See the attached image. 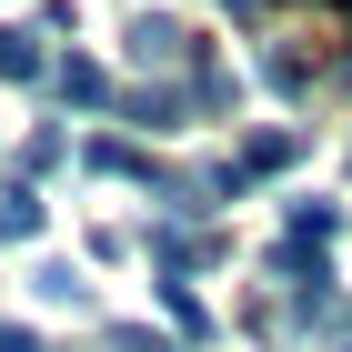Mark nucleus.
Listing matches in <instances>:
<instances>
[{"mask_svg":"<svg viewBox=\"0 0 352 352\" xmlns=\"http://www.w3.org/2000/svg\"><path fill=\"white\" fill-rule=\"evenodd\" d=\"M131 60L141 71H201V41L182 21H131Z\"/></svg>","mask_w":352,"mask_h":352,"instance_id":"f257e3e1","label":"nucleus"},{"mask_svg":"<svg viewBox=\"0 0 352 352\" xmlns=\"http://www.w3.org/2000/svg\"><path fill=\"white\" fill-rule=\"evenodd\" d=\"M191 111H201V91H151V81H141V91H121V121H141V131H182V121H191Z\"/></svg>","mask_w":352,"mask_h":352,"instance_id":"f03ea898","label":"nucleus"},{"mask_svg":"<svg viewBox=\"0 0 352 352\" xmlns=\"http://www.w3.org/2000/svg\"><path fill=\"white\" fill-rule=\"evenodd\" d=\"M51 91H60L71 111H121V91H111V71H101V60H60V71H51Z\"/></svg>","mask_w":352,"mask_h":352,"instance_id":"7ed1b4c3","label":"nucleus"},{"mask_svg":"<svg viewBox=\"0 0 352 352\" xmlns=\"http://www.w3.org/2000/svg\"><path fill=\"white\" fill-rule=\"evenodd\" d=\"M0 81H51V60H41V30L0 21Z\"/></svg>","mask_w":352,"mask_h":352,"instance_id":"20e7f679","label":"nucleus"},{"mask_svg":"<svg viewBox=\"0 0 352 352\" xmlns=\"http://www.w3.org/2000/svg\"><path fill=\"white\" fill-rule=\"evenodd\" d=\"M151 262H162V282H182L191 262H212V242H201V232H182V221H162V232H151Z\"/></svg>","mask_w":352,"mask_h":352,"instance_id":"39448f33","label":"nucleus"},{"mask_svg":"<svg viewBox=\"0 0 352 352\" xmlns=\"http://www.w3.org/2000/svg\"><path fill=\"white\" fill-rule=\"evenodd\" d=\"M41 221H51V212H41V191H30V182H0V242H30Z\"/></svg>","mask_w":352,"mask_h":352,"instance_id":"423d86ee","label":"nucleus"},{"mask_svg":"<svg viewBox=\"0 0 352 352\" xmlns=\"http://www.w3.org/2000/svg\"><path fill=\"white\" fill-rule=\"evenodd\" d=\"M30 292L51 302V312H81V302H91V282H81L71 262H41V272H30Z\"/></svg>","mask_w":352,"mask_h":352,"instance_id":"0eeeda50","label":"nucleus"},{"mask_svg":"<svg viewBox=\"0 0 352 352\" xmlns=\"http://www.w3.org/2000/svg\"><path fill=\"white\" fill-rule=\"evenodd\" d=\"M302 162V131H252V151H242V171L262 182V171H292Z\"/></svg>","mask_w":352,"mask_h":352,"instance_id":"6e6552de","label":"nucleus"},{"mask_svg":"<svg viewBox=\"0 0 352 352\" xmlns=\"http://www.w3.org/2000/svg\"><path fill=\"white\" fill-rule=\"evenodd\" d=\"M292 242H322L332 252V232H342V201H292V221H282Z\"/></svg>","mask_w":352,"mask_h":352,"instance_id":"1a4fd4ad","label":"nucleus"},{"mask_svg":"<svg viewBox=\"0 0 352 352\" xmlns=\"http://www.w3.org/2000/svg\"><path fill=\"white\" fill-rule=\"evenodd\" d=\"M262 81L282 91V101H302V91H312V60H302V51H272V60H262Z\"/></svg>","mask_w":352,"mask_h":352,"instance_id":"9d476101","label":"nucleus"},{"mask_svg":"<svg viewBox=\"0 0 352 352\" xmlns=\"http://www.w3.org/2000/svg\"><path fill=\"white\" fill-rule=\"evenodd\" d=\"M162 312H171V322L191 332V342H201V332H212V312H201V292H191V282H162Z\"/></svg>","mask_w":352,"mask_h":352,"instance_id":"9b49d317","label":"nucleus"},{"mask_svg":"<svg viewBox=\"0 0 352 352\" xmlns=\"http://www.w3.org/2000/svg\"><path fill=\"white\" fill-rule=\"evenodd\" d=\"M60 162H71V141H60V131H30V141H21V171H60Z\"/></svg>","mask_w":352,"mask_h":352,"instance_id":"f8f14e48","label":"nucleus"},{"mask_svg":"<svg viewBox=\"0 0 352 352\" xmlns=\"http://www.w3.org/2000/svg\"><path fill=\"white\" fill-rule=\"evenodd\" d=\"M101 342H111V352H182V342H162V332H141V322H111Z\"/></svg>","mask_w":352,"mask_h":352,"instance_id":"ddd939ff","label":"nucleus"},{"mask_svg":"<svg viewBox=\"0 0 352 352\" xmlns=\"http://www.w3.org/2000/svg\"><path fill=\"white\" fill-rule=\"evenodd\" d=\"M0 352H51V342H41L30 322H0Z\"/></svg>","mask_w":352,"mask_h":352,"instance_id":"4468645a","label":"nucleus"},{"mask_svg":"<svg viewBox=\"0 0 352 352\" xmlns=\"http://www.w3.org/2000/svg\"><path fill=\"white\" fill-rule=\"evenodd\" d=\"M221 10H232V21H262V10H272V0H221Z\"/></svg>","mask_w":352,"mask_h":352,"instance_id":"2eb2a0df","label":"nucleus"},{"mask_svg":"<svg viewBox=\"0 0 352 352\" xmlns=\"http://www.w3.org/2000/svg\"><path fill=\"white\" fill-rule=\"evenodd\" d=\"M332 81H352V51H342V60H332Z\"/></svg>","mask_w":352,"mask_h":352,"instance_id":"dca6fc26","label":"nucleus"}]
</instances>
